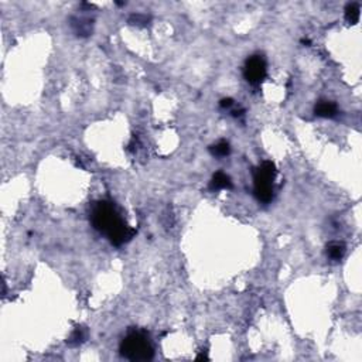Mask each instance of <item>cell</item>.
<instances>
[{
  "label": "cell",
  "instance_id": "cell-1",
  "mask_svg": "<svg viewBox=\"0 0 362 362\" xmlns=\"http://www.w3.org/2000/svg\"><path fill=\"white\" fill-rule=\"evenodd\" d=\"M91 222L98 232L106 235L115 246L123 245L136 234V231L121 218L115 205L109 201H99L94 207L91 214Z\"/></svg>",
  "mask_w": 362,
  "mask_h": 362
},
{
  "label": "cell",
  "instance_id": "cell-2",
  "mask_svg": "<svg viewBox=\"0 0 362 362\" xmlns=\"http://www.w3.org/2000/svg\"><path fill=\"white\" fill-rule=\"evenodd\" d=\"M121 354L122 357L133 362L150 361L153 358V347L147 337L142 333L133 331L127 334L121 344Z\"/></svg>",
  "mask_w": 362,
  "mask_h": 362
},
{
  "label": "cell",
  "instance_id": "cell-3",
  "mask_svg": "<svg viewBox=\"0 0 362 362\" xmlns=\"http://www.w3.org/2000/svg\"><path fill=\"white\" fill-rule=\"evenodd\" d=\"M276 166L272 162H263L253 175L255 197L261 202H270L273 198V181L276 177Z\"/></svg>",
  "mask_w": 362,
  "mask_h": 362
},
{
  "label": "cell",
  "instance_id": "cell-4",
  "mask_svg": "<svg viewBox=\"0 0 362 362\" xmlns=\"http://www.w3.org/2000/svg\"><path fill=\"white\" fill-rule=\"evenodd\" d=\"M243 76L252 85H259L266 78V63L261 55H252L246 60Z\"/></svg>",
  "mask_w": 362,
  "mask_h": 362
},
{
  "label": "cell",
  "instance_id": "cell-5",
  "mask_svg": "<svg viewBox=\"0 0 362 362\" xmlns=\"http://www.w3.org/2000/svg\"><path fill=\"white\" fill-rule=\"evenodd\" d=\"M314 113L320 118H334L337 116V105L331 100H318L314 106Z\"/></svg>",
  "mask_w": 362,
  "mask_h": 362
},
{
  "label": "cell",
  "instance_id": "cell-6",
  "mask_svg": "<svg viewBox=\"0 0 362 362\" xmlns=\"http://www.w3.org/2000/svg\"><path fill=\"white\" fill-rule=\"evenodd\" d=\"M232 188V181L229 175H226L222 171H218L213 175V180L210 183L211 191H219V190H229Z\"/></svg>",
  "mask_w": 362,
  "mask_h": 362
},
{
  "label": "cell",
  "instance_id": "cell-7",
  "mask_svg": "<svg viewBox=\"0 0 362 362\" xmlns=\"http://www.w3.org/2000/svg\"><path fill=\"white\" fill-rule=\"evenodd\" d=\"M344 253H345V245L342 242L334 241L327 245V256L331 261H341Z\"/></svg>",
  "mask_w": 362,
  "mask_h": 362
},
{
  "label": "cell",
  "instance_id": "cell-8",
  "mask_svg": "<svg viewBox=\"0 0 362 362\" xmlns=\"http://www.w3.org/2000/svg\"><path fill=\"white\" fill-rule=\"evenodd\" d=\"M345 20L350 24H357L360 20V4L358 3H348L345 7Z\"/></svg>",
  "mask_w": 362,
  "mask_h": 362
},
{
  "label": "cell",
  "instance_id": "cell-9",
  "mask_svg": "<svg viewBox=\"0 0 362 362\" xmlns=\"http://www.w3.org/2000/svg\"><path fill=\"white\" fill-rule=\"evenodd\" d=\"M210 151L213 153V156H215V157H225V156H228L231 153V147H229V143L228 142L221 140V142L213 145L210 147Z\"/></svg>",
  "mask_w": 362,
  "mask_h": 362
},
{
  "label": "cell",
  "instance_id": "cell-10",
  "mask_svg": "<svg viewBox=\"0 0 362 362\" xmlns=\"http://www.w3.org/2000/svg\"><path fill=\"white\" fill-rule=\"evenodd\" d=\"M85 341V331L82 330V328H76L74 330V333L70 336L68 338V341H67V344H70V345H79V344H82Z\"/></svg>",
  "mask_w": 362,
  "mask_h": 362
},
{
  "label": "cell",
  "instance_id": "cell-11",
  "mask_svg": "<svg viewBox=\"0 0 362 362\" xmlns=\"http://www.w3.org/2000/svg\"><path fill=\"white\" fill-rule=\"evenodd\" d=\"M147 22H149V17H146L143 14H133L129 19V23H132V24H140V23H147Z\"/></svg>",
  "mask_w": 362,
  "mask_h": 362
},
{
  "label": "cell",
  "instance_id": "cell-12",
  "mask_svg": "<svg viewBox=\"0 0 362 362\" xmlns=\"http://www.w3.org/2000/svg\"><path fill=\"white\" fill-rule=\"evenodd\" d=\"M232 105H234V99H231V98H224V99H221V102H219V106L224 108V109L231 108Z\"/></svg>",
  "mask_w": 362,
  "mask_h": 362
},
{
  "label": "cell",
  "instance_id": "cell-13",
  "mask_svg": "<svg viewBox=\"0 0 362 362\" xmlns=\"http://www.w3.org/2000/svg\"><path fill=\"white\" fill-rule=\"evenodd\" d=\"M201 360H205V361H207V360H208L207 354H204V352H202L201 355H198V357H197V361H201Z\"/></svg>",
  "mask_w": 362,
  "mask_h": 362
}]
</instances>
